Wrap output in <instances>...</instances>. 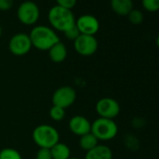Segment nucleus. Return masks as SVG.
Wrapping results in <instances>:
<instances>
[{
	"label": "nucleus",
	"mask_w": 159,
	"mask_h": 159,
	"mask_svg": "<svg viewBox=\"0 0 159 159\" xmlns=\"http://www.w3.org/2000/svg\"><path fill=\"white\" fill-rule=\"evenodd\" d=\"M13 0H0V11H6L12 8Z\"/></svg>",
	"instance_id": "b1692460"
},
{
	"label": "nucleus",
	"mask_w": 159,
	"mask_h": 159,
	"mask_svg": "<svg viewBox=\"0 0 159 159\" xmlns=\"http://www.w3.org/2000/svg\"><path fill=\"white\" fill-rule=\"evenodd\" d=\"M91 125L92 124L90 121L82 115H75L68 122V127L70 131L74 135L80 137L91 132Z\"/></svg>",
	"instance_id": "9b49d317"
},
{
	"label": "nucleus",
	"mask_w": 159,
	"mask_h": 159,
	"mask_svg": "<svg viewBox=\"0 0 159 159\" xmlns=\"http://www.w3.org/2000/svg\"><path fill=\"white\" fill-rule=\"evenodd\" d=\"M143 8L149 12L159 11V0H142Z\"/></svg>",
	"instance_id": "6ab92c4d"
},
{
	"label": "nucleus",
	"mask_w": 159,
	"mask_h": 159,
	"mask_svg": "<svg viewBox=\"0 0 159 159\" xmlns=\"http://www.w3.org/2000/svg\"><path fill=\"white\" fill-rule=\"evenodd\" d=\"M75 25L82 35L94 36L99 30L98 20L91 14H84L80 16L76 20Z\"/></svg>",
	"instance_id": "9d476101"
},
{
	"label": "nucleus",
	"mask_w": 159,
	"mask_h": 159,
	"mask_svg": "<svg viewBox=\"0 0 159 159\" xmlns=\"http://www.w3.org/2000/svg\"><path fill=\"white\" fill-rule=\"evenodd\" d=\"M0 159H22V155L16 149L5 148L0 151Z\"/></svg>",
	"instance_id": "f3484780"
},
{
	"label": "nucleus",
	"mask_w": 159,
	"mask_h": 159,
	"mask_svg": "<svg viewBox=\"0 0 159 159\" xmlns=\"http://www.w3.org/2000/svg\"><path fill=\"white\" fill-rule=\"evenodd\" d=\"M77 98V94L74 88L71 86H62L55 90L52 95L53 106L60 107L62 109L69 108L74 104Z\"/></svg>",
	"instance_id": "6e6552de"
},
{
	"label": "nucleus",
	"mask_w": 159,
	"mask_h": 159,
	"mask_svg": "<svg viewBox=\"0 0 159 159\" xmlns=\"http://www.w3.org/2000/svg\"><path fill=\"white\" fill-rule=\"evenodd\" d=\"M19 21L25 25H35L39 18V6L33 1H25L20 4L17 11Z\"/></svg>",
	"instance_id": "39448f33"
},
{
	"label": "nucleus",
	"mask_w": 159,
	"mask_h": 159,
	"mask_svg": "<svg viewBox=\"0 0 159 159\" xmlns=\"http://www.w3.org/2000/svg\"><path fill=\"white\" fill-rule=\"evenodd\" d=\"M36 159H52L51 149L39 148L36 154Z\"/></svg>",
	"instance_id": "4be33fe9"
},
{
	"label": "nucleus",
	"mask_w": 159,
	"mask_h": 159,
	"mask_svg": "<svg viewBox=\"0 0 159 159\" xmlns=\"http://www.w3.org/2000/svg\"><path fill=\"white\" fill-rule=\"evenodd\" d=\"M84 159H112V152L110 147L98 144L92 150L86 152Z\"/></svg>",
	"instance_id": "f8f14e48"
},
{
	"label": "nucleus",
	"mask_w": 159,
	"mask_h": 159,
	"mask_svg": "<svg viewBox=\"0 0 159 159\" xmlns=\"http://www.w3.org/2000/svg\"><path fill=\"white\" fill-rule=\"evenodd\" d=\"M68 159H78V158H75V157H69Z\"/></svg>",
	"instance_id": "bb28decb"
},
{
	"label": "nucleus",
	"mask_w": 159,
	"mask_h": 159,
	"mask_svg": "<svg viewBox=\"0 0 159 159\" xmlns=\"http://www.w3.org/2000/svg\"><path fill=\"white\" fill-rule=\"evenodd\" d=\"M91 133L98 140H111L116 137L118 133V125L111 119L99 117L92 123Z\"/></svg>",
	"instance_id": "20e7f679"
},
{
	"label": "nucleus",
	"mask_w": 159,
	"mask_h": 159,
	"mask_svg": "<svg viewBox=\"0 0 159 159\" xmlns=\"http://www.w3.org/2000/svg\"><path fill=\"white\" fill-rule=\"evenodd\" d=\"M32 48V43L29 35L25 33L15 34L9 42V49L13 55L23 56L29 52Z\"/></svg>",
	"instance_id": "1a4fd4ad"
},
{
	"label": "nucleus",
	"mask_w": 159,
	"mask_h": 159,
	"mask_svg": "<svg viewBox=\"0 0 159 159\" xmlns=\"http://www.w3.org/2000/svg\"><path fill=\"white\" fill-rule=\"evenodd\" d=\"M64 34H65V37H66L67 39L73 40V41H74L80 35H81V33H80L79 29L77 28L76 25H75L74 26H72L71 28H69L68 30H66V32H64Z\"/></svg>",
	"instance_id": "412c9836"
},
{
	"label": "nucleus",
	"mask_w": 159,
	"mask_h": 159,
	"mask_svg": "<svg viewBox=\"0 0 159 159\" xmlns=\"http://www.w3.org/2000/svg\"><path fill=\"white\" fill-rule=\"evenodd\" d=\"M48 19L51 25L54 29L63 33L74 26L76 23V19L71 10L60 7L58 5L53 6L49 11Z\"/></svg>",
	"instance_id": "f03ea898"
},
{
	"label": "nucleus",
	"mask_w": 159,
	"mask_h": 159,
	"mask_svg": "<svg viewBox=\"0 0 159 159\" xmlns=\"http://www.w3.org/2000/svg\"><path fill=\"white\" fill-rule=\"evenodd\" d=\"M49 56L53 63L64 62L67 56V50L66 45L61 41L57 42L49 50Z\"/></svg>",
	"instance_id": "ddd939ff"
},
{
	"label": "nucleus",
	"mask_w": 159,
	"mask_h": 159,
	"mask_svg": "<svg viewBox=\"0 0 159 159\" xmlns=\"http://www.w3.org/2000/svg\"><path fill=\"white\" fill-rule=\"evenodd\" d=\"M32 138L39 148L51 149L59 142L60 135L55 127L50 125H39L33 130Z\"/></svg>",
	"instance_id": "7ed1b4c3"
},
{
	"label": "nucleus",
	"mask_w": 159,
	"mask_h": 159,
	"mask_svg": "<svg viewBox=\"0 0 159 159\" xmlns=\"http://www.w3.org/2000/svg\"><path fill=\"white\" fill-rule=\"evenodd\" d=\"M120 111V104L111 98H100L96 104V111L101 118L113 120L119 115Z\"/></svg>",
	"instance_id": "0eeeda50"
},
{
	"label": "nucleus",
	"mask_w": 159,
	"mask_h": 159,
	"mask_svg": "<svg viewBox=\"0 0 159 159\" xmlns=\"http://www.w3.org/2000/svg\"><path fill=\"white\" fill-rule=\"evenodd\" d=\"M2 33H3V31H2V27H1V25H0V38H1V36H2Z\"/></svg>",
	"instance_id": "393cba45"
},
{
	"label": "nucleus",
	"mask_w": 159,
	"mask_h": 159,
	"mask_svg": "<svg viewBox=\"0 0 159 159\" xmlns=\"http://www.w3.org/2000/svg\"><path fill=\"white\" fill-rule=\"evenodd\" d=\"M58 6L71 10L77 4V0H55Z\"/></svg>",
	"instance_id": "5701e85b"
},
{
	"label": "nucleus",
	"mask_w": 159,
	"mask_h": 159,
	"mask_svg": "<svg viewBox=\"0 0 159 159\" xmlns=\"http://www.w3.org/2000/svg\"><path fill=\"white\" fill-rule=\"evenodd\" d=\"M127 16H128L130 23L134 25H139L143 21V14L138 10H132Z\"/></svg>",
	"instance_id": "aec40b11"
},
{
	"label": "nucleus",
	"mask_w": 159,
	"mask_h": 159,
	"mask_svg": "<svg viewBox=\"0 0 159 159\" xmlns=\"http://www.w3.org/2000/svg\"><path fill=\"white\" fill-rule=\"evenodd\" d=\"M74 49L82 56H91L98 49V42L95 36L80 35L74 40Z\"/></svg>",
	"instance_id": "423d86ee"
},
{
	"label": "nucleus",
	"mask_w": 159,
	"mask_h": 159,
	"mask_svg": "<svg viewBox=\"0 0 159 159\" xmlns=\"http://www.w3.org/2000/svg\"><path fill=\"white\" fill-rule=\"evenodd\" d=\"M29 38L32 43V47L39 51H49L54 44L60 41L59 37L51 27L45 25H38L34 27Z\"/></svg>",
	"instance_id": "f257e3e1"
},
{
	"label": "nucleus",
	"mask_w": 159,
	"mask_h": 159,
	"mask_svg": "<svg viewBox=\"0 0 159 159\" xmlns=\"http://www.w3.org/2000/svg\"><path fill=\"white\" fill-rule=\"evenodd\" d=\"M156 44H157V46L159 47V37H158L157 39H156Z\"/></svg>",
	"instance_id": "a878e982"
},
{
	"label": "nucleus",
	"mask_w": 159,
	"mask_h": 159,
	"mask_svg": "<svg viewBox=\"0 0 159 159\" xmlns=\"http://www.w3.org/2000/svg\"><path fill=\"white\" fill-rule=\"evenodd\" d=\"M49 114H50V117H51L53 121L60 122V121H62V120L65 118L66 111H65V109H62V108H60V107L52 106V107L50 109Z\"/></svg>",
	"instance_id": "a211bd4d"
},
{
	"label": "nucleus",
	"mask_w": 159,
	"mask_h": 159,
	"mask_svg": "<svg viewBox=\"0 0 159 159\" xmlns=\"http://www.w3.org/2000/svg\"><path fill=\"white\" fill-rule=\"evenodd\" d=\"M98 145V139L90 132L81 137L80 139V147L82 150L88 152Z\"/></svg>",
	"instance_id": "dca6fc26"
},
{
	"label": "nucleus",
	"mask_w": 159,
	"mask_h": 159,
	"mask_svg": "<svg viewBox=\"0 0 159 159\" xmlns=\"http://www.w3.org/2000/svg\"><path fill=\"white\" fill-rule=\"evenodd\" d=\"M111 6L113 11L121 16L128 15L133 10L132 0H111Z\"/></svg>",
	"instance_id": "4468645a"
},
{
	"label": "nucleus",
	"mask_w": 159,
	"mask_h": 159,
	"mask_svg": "<svg viewBox=\"0 0 159 159\" xmlns=\"http://www.w3.org/2000/svg\"><path fill=\"white\" fill-rule=\"evenodd\" d=\"M52 159H68L70 157V149L66 143L58 142L51 148Z\"/></svg>",
	"instance_id": "2eb2a0df"
}]
</instances>
